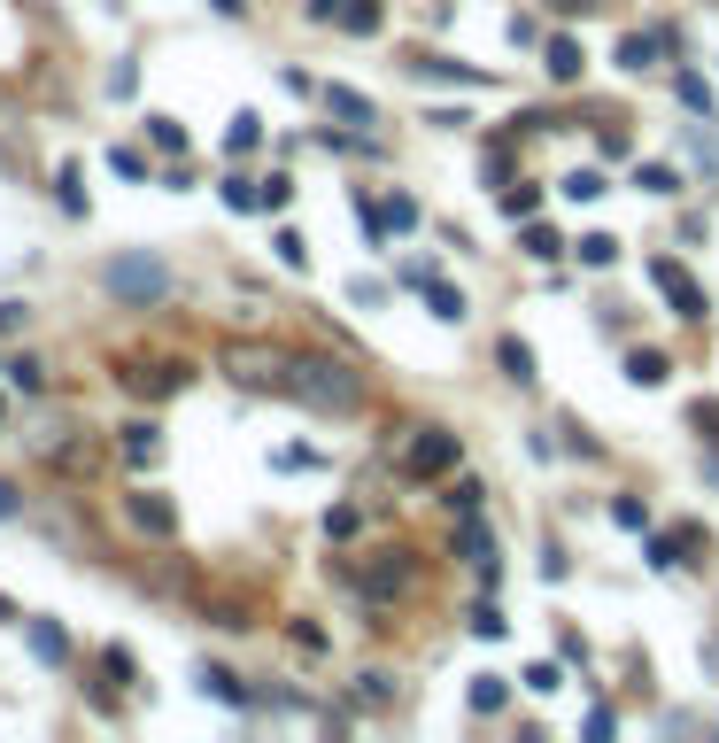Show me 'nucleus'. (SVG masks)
<instances>
[{"label":"nucleus","instance_id":"1","mask_svg":"<svg viewBox=\"0 0 719 743\" xmlns=\"http://www.w3.org/2000/svg\"><path fill=\"white\" fill-rule=\"evenodd\" d=\"M294 403H310V411H356V372L333 357H287V380H279Z\"/></svg>","mask_w":719,"mask_h":743},{"label":"nucleus","instance_id":"2","mask_svg":"<svg viewBox=\"0 0 719 743\" xmlns=\"http://www.w3.org/2000/svg\"><path fill=\"white\" fill-rule=\"evenodd\" d=\"M109 287H116L124 302H163V295H171V271L155 264V256H116V264H109Z\"/></svg>","mask_w":719,"mask_h":743},{"label":"nucleus","instance_id":"3","mask_svg":"<svg viewBox=\"0 0 719 743\" xmlns=\"http://www.w3.org/2000/svg\"><path fill=\"white\" fill-rule=\"evenodd\" d=\"M650 287L673 302V318H704V310H712V302H704V287H696V279L673 264V256H650Z\"/></svg>","mask_w":719,"mask_h":743},{"label":"nucleus","instance_id":"4","mask_svg":"<svg viewBox=\"0 0 719 743\" xmlns=\"http://www.w3.org/2000/svg\"><path fill=\"white\" fill-rule=\"evenodd\" d=\"M449 465H457V434H441V426H426V434L403 449V473L410 480H433V473H449Z\"/></svg>","mask_w":719,"mask_h":743},{"label":"nucleus","instance_id":"5","mask_svg":"<svg viewBox=\"0 0 719 743\" xmlns=\"http://www.w3.org/2000/svg\"><path fill=\"white\" fill-rule=\"evenodd\" d=\"M364 225H372V240L379 233H410V225H418V202H410V194H387L379 209H364Z\"/></svg>","mask_w":719,"mask_h":743},{"label":"nucleus","instance_id":"6","mask_svg":"<svg viewBox=\"0 0 719 743\" xmlns=\"http://www.w3.org/2000/svg\"><path fill=\"white\" fill-rule=\"evenodd\" d=\"M665 39H673V31H627V39H619V62H627V70H650Z\"/></svg>","mask_w":719,"mask_h":743},{"label":"nucleus","instance_id":"7","mask_svg":"<svg viewBox=\"0 0 719 743\" xmlns=\"http://www.w3.org/2000/svg\"><path fill=\"white\" fill-rule=\"evenodd\" d=\"M132 527H147V535H171V527H178V511L163 504V496H132Z\"/></svg>","mask_w":719,"mask_h":743},{"label":"nucleus","instance_id":"8","mask_svg":"<svg viewBox=\"0 0 719 743\" xmlns=\"http://www.w3.org/2000/svg\"><path fill=\"white\" fill-rule=\"evenodd\" d=\"M325 109H333V117H348V124H372V101H364L356 86H325Z\"/></svg>","mask_w":719,"mask_h":743},{"label":"nucleus","instance_id":"9","mask_svg":"<svg viewBox=\"0 0 719 743\" xmlns=\"http://www.w3.org/2000/svg\"><path fill=\"white\" fill-rule=\"evenodd\" d=\"M31 651L47 658V666H62V658H70V635H62L55 620H31Z\"/></svg>","mask_w":719,"mask_h":743},{"label":"nucleus","instance_id":"10","mask_svg":"<svg viewBox=\"0 0 719 743\" xmlns=\"http://www.w3.org/2000/svg\"><path fill=\"white\" fill-rule=\"evenodd\" d=\"M611 186H604V171H588V163H580V171H565V202H604Z\"/></svg>","mask_w":719,"mask_h":743},{"label":"nucleus","instance_id":"11","mask_svg":"<svg viewBox=\"0 0 719 743\" xmlns=\"http://www.w3.org/2000/svg\"><path fill=\"white\" fill-rule=\"evenodd\" d=\"M426 310L441 318V326H464V295H457V287H441V279L426 287Z\"/></svg>","mask_w":719,"mask_h":743},{"label":"nucleus","instance_id":"12","mask_svg":"<svg viewBox=\"0 0 719 743\" xmlns=\"http://www.w3.org/2000/svg\"><path fill=\"white\" fill-rule=\"evenodd\" d=\"M503 697H511L503 674H472V713H503Z\"/></svg>","mask_w":719,"mask_h":743},{"label":"nucleus","instance_id":"13","mask_svg":"<svg viewBox=\"0 0 719 743\" xmlns=\"http://www.w3.org/2000/svg\"><path fill=\"white\" fill-rule=\"evenodd\" d=\"M124 457H132V465H155V457H163L155 426H124Z\"/></svg>","mask_w":719,"mask_h":743},{"label":"nucleus","instance_id":"14","mask_svg":"<svg viewBox=\"0 0 719 743\" xmlns=\"http://www.w3.org/2000/svg\"><path fill=\"white\" fill-rule=\"evenodd\" d=\"M580 264H588V271H611V264H619V240H611V233H588V240H580Z\"/></svg>","mask_w":719,"mask_h":743},{"label":"nucleus","instance_id":"15","mask_svg":"<svg viewBox=\"0 0 719 743\" xmlns=\"http://www.w3.org/2000/svg\"><path fill=\"white\" fill-rule=\"evenodd\" d=\"M627 380H634V387H658V380H665V357H658V349H634V357H627Z\"/></svg>","mask_w":719,"mask_h":743},{"label":"nucleus","instance_id":"16","mask_svg":"<svg viewBox=\"0 0 719 743\" xmlns=\"http://www.w3.org/2000/svg\"><path fill=\"white\" fill-rule=\"evenodd\" d=\"M503 372H511L518 387L534 380V349H526V341H518V333H511V341H503Z\"/></svg>","mask_w":719,"mask_h":743},{"label":"nucleus","instance_id":"17","mask_svg":"<svg viewBox=\"0 0 719 743\" xmlns=\"http://www.w3.org/2000/svg\"><path fill=\"white\" fill-rule=\"evenodd\" d=\"M341 24L364 39V31H379V0H341Z\"/></svg>","mask_w":719,"mask_h":743},{"label":"nucleus","instance_id":"18","mask_svg":"<svg viewBox=\"0 0 719 743\" xmlns=\"http://www.w3.org/2000/svg\"><path fill=\"white\" fill-rule=\"evenodd\" d=\"M202 689H209V697H225V705H248V689L232 682L225 666H202Z\"/></svg>","mask_w":719,"mask_h":743},{"label":"nucleus","instance_id":"19","mask_svg":"<svg viewBox=\"0 0 719 743\" xmlns=\"http://www.w3.org/2000/svg\"><path fill=\"white\" fill-rule=\"evenodd\" d=\"M549 78H580V47L573 39H549Z\"/></svg>","mask_w":719,"mask_h":743},{"label":"nucleus","instance_id":"20","mask_svg":"<svg viewBox=\"0 0 719 743\" xmlns=\"http://www.w3.org/2000/svg\"><path fill=\"white\" fill-rule=\"evenodd\" d=\"M526 256H534V264H549V256H565V240L549 233V225H526Z\"/></svg>","mask_w":719,"mask_h":743},{"label":"nucleus","instance_id":"21","mask_svg":"<svg viewBox=\"0 0 719 743\" xmlns=\"http://www.w3.org/2000/svg\"><path fill=\"white\" fill-rule=\"evenodd\" d=\"M256 140H263V124L248 117V109H240V117H232V132H225V148H232V155H248Z\"/></svg>","mask_w":719,"mask_h":743},{"label":"nucleus","instance_id":"22","mask_svg":"<svg viewBox=\"0 0 719 743\" xmlns=\"http://www.w3.org/2000/svg\"><path fill=\"white\" fill-rule=\"evenodd\" d=\"M634 186H642V194H681V179H673L665 163H642V171H634Z\"/></svg>","mask_w":719,"mask_h":743},{"label":"nucleus","instance_id":"23","mask_svg":"<svg viewBox=\"0 0 719 743\" xmlns=\"http://www.w3.org/2000/svg\"><path fill=\"white\" fill-rule=\"evenodd\" d=\"M147 140H155L163 155H178V148H186V132H178V117H147Z\"/></svg>","mask_w":719,"mask_h":743},{"label":"nucleus","instance_id":"24","mask_svg":"<svg viewBox=\"0 0 719 743\" xmlns=\"http://www.w3.org/2000/svg\"><path fill=\"white\" fill-rule=\"evenodd\" d=\"M225 202L232 209H263V186L256 179H225Z\"/></svg>","mask_w":719,"mask_h":743},{"label":"nucleus","instance_id":"25","mask_svg":"<svg viewBox=\"0 0 719 743\" xmlns=\"http://www.w3.org/2000/svg\"><path fill=\"white\" fill-rule=\"evenodd\" d=\"M534 202H542L534 186H503V217H534Z\"/></svg>","mask_w":719,"mask_h":743},{"label":"nucleus","instance_id":"26","mask_svg":"<svg viewBox=\"0 0 719 743\" xmlns=\"http://www.w3.org/2000/svg\"><path fill=\"white\" fill-rule=\"evenodd\" d=\"M472 635H488V643H503L511 627H503V612H495V604H480V612H472Z\"/></svg>","mask_w":719,"mask_h":743},{"label":"nucleus","instance_id":"27","mask_svg":"<svg viewBox=\"0 0 719 743\" xmlns=\"http://www.w3.org/2000/svg\"><path fill=\"white\" fill-rule=\"evenodd\" d=\"M279 264L302 271V264H310V240H302V233H279Z\"/></svg>","mask_w":719,"mask_h":743},{"label":"nucleus","instance_id":"28","mask_svg":"<svg viewBox=\"0 0 719 743\" xmlns=\"http://www.w3.org/2000/svg\"><path fill=\"white\" fill-rule=\"evenodd\" d=\"M294 202V179L287 171H271V179H263V209H287Z\"/></svg>","mask_w":719,"mask_h":743},{"label":"nucleus","instance_id":"29","mask_svg":"<svg viewBox=\"0 0 719 743\" xmlns=\"http://www.w3.org/2000/svg\"><path fill=\"white\" fill-rule=\"evenodd\" d=\"M681 542H689V535H658V542H650V565H658V573H665V565H681Z\"/></svg>","mask_w":719,"mask_h":743},{"label":"nucleus","instance_id":"30","mask_svg":"<svg viewBox=\"0 0 719 743\" xmlns=\"http://www.w3.org/2000/svg\"><path fill=\"white\" fill-rule=\"evenodd\" d=\"M526 689H534V697H549V689H565V674H557V666H526Z\"/></svg>","mask_w":719,"mask_h":743},{"label":"nucleus","instance_id":"31","mask_svg":"<svg viewBox=\"0 0 719 743\" xmlns=\"http://www.w3.org/2000/svg\"><path fill=\"white\" fill-rule=\"evenodd\" d=\"M8 387H24V395H39V364H31V357H16V364H8Z\"/></svg>","mask_w":719,"mask_h":743},{"label":"nucleus","instance_id":"32","mask_svg":"<svg viewBox=\"0 0 719 743\" xmlns=\"http://www.w3.org/2000/svg\"><path fill=\"white\" fill-rule=\"evenodd\" d=\"M611 519H619V527H650V511L634 504V496H619V504H611Z\"/></svg>","mask_w":719,"mask_h":743},{"label":"nucleus","instance_id":"33","mask_svg":"<svg viewBox=\"0 0 719 743\" xmlns=\"http://www.w3.org/2000/svg\"><path fill=\"white\" fill-rule=\"evenodd\" d=\"M712 426V442H719V403H696V434Z\"/></svg>","mask_w":719,"mask_h":743},{"label":"nucleus","instance_id":"34","mask_svg":"<svg viewBox=\"0 0 719 743\" xmlns=\"http://www.w3.org/2000/svg\"><path fill=\"white\" fill-rule=\"evenodd\" d=\"M24 326V302H0V333H16Z\"/></svg>","mask_w":719,"mask_h":743},{"label":"nucleus","instance_id":"35","mask_svg":"<svg viewBox=\"0 0 719 743\" xmlns=\"http://www.w3.org/2000/svg\"><path fill=\"white\" fill-rule=\"evenodd\" d=\"M8 511H16V488H8V480H0V519H8Z\"/></svg>","mask_w":719,"mask_h":743},{"label":"nucleus","instance_id":"36","mask_svg":"<svg viewBox=\"0 0 719 743\" xmlns=\"http://www.w3.org/2000/svg\"><path fill=\"white\" fill-rule=\"evenodd\" d=\"M209 8H217V16H240V8H248V0H209Z\"/></svg>","mask_w":719,"mask_h":743},{"label":"nucleus","instance_id":"37","mask_svg":"<svg viewBox=\"0 0 719 743\" xmlns=\"http://www.w3.org/2000/svg\"><path fill=\"white\" fill-rule=\"evenodd\" d=\"M704 473H712V480H719V457H712V465H704Z\"/></svg>","mask_w":719,"mask_h":743}]
</instances>
